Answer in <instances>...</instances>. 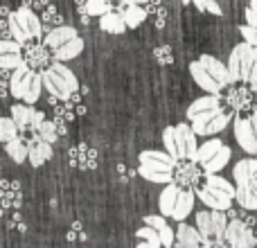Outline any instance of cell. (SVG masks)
<instances>
[{"label": "cell", "instance_id": "cell-23", "mask_svg": "<svg viewBox=\"0 0 257 248\" xmlns=\"http://www.w3.org/2000/svg\"><path fill=\"white\" fill-rule=\"evenodd\" d=\"M203 178H205V185H208L210 190H217V192H221V194L232 196V199L237 196V185H232L228 178H221L219 174H205Z\"/></svg>", "mask_w": 257, "mask_h": 248}, {"label": "cell", "instance_id": "cell-2", "mask_svg": "<svg viewBox=\"0 0 257 248\" xmlns=\"http://www.w3.org/2000/svg\"><path fill=\"white\" fill-rule=\"evenodd\" d=\"M232 178L237 185L235 201L246 210H257V156L237 160Z\"/></svg>", "mask_w": 257, "mask_h": 248}, {"label": "cell", "instance_id": "cell-14", "mask_svg": "<svg viewBox=\"0 0 257 248\" xmlns=\"http://www.w3.org/2000/svg\"><path fill=\"white\" fill-rule=\"evenodd\" d=\"M199 201L201 203H205L210 210H230V205H232V196H228V194H221V192H217V190H210L208 185H203L199 190Z\"/></svg>", "mask_w": 257, "mask_h": 248}, {"label": "cell", "instance_id": "cell-13", "mask_svg": "<svg viewBox=\"0 0 257 248\" xmlns=\"http://www.w3.org/2000/svg\"><path fill=\"white\" fill-rule=\"evenodd\" d=\"M27 149H30L32 167H43V165L52 158V145L45 142L43 138H39V136H36L34 140H27Z\"/></svg>", "mask_w": 257, "mask_h": 248}, {"label": "cell", "instance_id": "cell-28", "mask_svg": "<svg viewBox=\"0 0 257 248\" xmlns=\"http://www.w3.org/2000/svg\"><path fill=\"white\" fill-rule=\"evenodd\" d=\"M223 147V142L219 140V138H210L208 142H203V145L199 147V156H196V163L205 165L208 160H212L214 156L219 154V149Z\"/></svg>", "mask_w": 257, "mask_h": 248}, {"label": "cell", "instance_id": "cell-31", "mask_svg": "<svg viewBox=\"0 0 257 248\" xmlns=\"http://www.w3.org/2000/svg\"><path fill=\"white\" fill-rule=\"evenodd\" d=\"M194 219L203 239H212V210H201V212L194 214Z\"/></svg>", "mask_w": 257, "mask_h": 248}, {"label": "cell", "instance_id": "cell-53", "mask_svg": "<svg viewBox=\"0 0 257 248\" xmlns=\"http://www.w3.org/2000/svg\"><path fill=\"white\" fill-rule=\"evenodd\" d=\"M181 3H183V5H192V3H194V0H181Z\"/></svg>", "mask_w": 257, "mask_h": 248}, {"label": "cell", "instance_id": "cell-30", "mask_svg": "<svg viewBox=\"0 0 257 248\" xmlns=\"http://www.w3.org/2000/svg\"><path fill=\"white\" fill-rule=\"evenodd\" d=\"M43 75L41 72H34V79H32V86H30V90L25 93V97H23V102L25 104H30V106H34L36 102L41 99V93H43Z\"/></svg>", "mask_w": 257, "mask_h": 248}, {"label": "cell", "instance_id": "cell-38", "mask_svg": "<svg viewBox=\"0 0 257 248\" xmlns=\"http://www.w3.org/2000/svg\"><path fill=\"white\" fill-rule=\"evenodd\" d=\"M25 63V59H23V54H0V68L3 70H18V68Z\"/></svg>", "mask_w": 257, "mask_h": 248}, {"label": "cell", "instance_id": "cell-33", "mask_svg": "<svg viewBox=\"0 0 257 248\" xmlns=\"http://www.w3.org/2000/svg\"><path fill=\"white\" fill-rule=\"evenodd\" d=\"M163 145H165V151L172 154L174 158L178 160V145H176V124L172 127H165L163 129Z\"/></svg>", "mask_w": 257, "mask_h": 248}, {"label": "cell", "instance_id": "cell-49", "mask_svg": "<svg viewBox=\"0 0 257 248\" xmlns=\"http://www.w3.org/2000/svg\"><path fill=\"white\" fill-rule=\"evenodd\" d=\"M250 122H253V129H255V136H257V111L250 115Z\"/></svg>", "mask_w": 257, "mask_h": 248}, {"label": "cell", "instance_id": "cell-20", "mask_svg": "<svg viewBox=\"0 0 257 248\" xmlns=\"http://www.w3.org/2000/svg\"><path fill=\"white\" fill-rule=\"evenodd\" d=\"M84 48H86V43H84V39L81 36H77V39H72L70 43H66V45H61L59 50H54V61H61V63H66V61H70V59H77L81 52H84Z\"/></svg>", "mask_w": 257, "mask_h": 248}, {"label": "cell", "instance_id": "cell-16", "mask_svg": "<svg viewBox=\"0 0 257 248\" xmlns=\"http://www.w3.org/2000/svg\"><path fill=\"white\" fill-rule=\"evenodd\" d=\"M77 30L75 27H68V25H61V27H54L52 32H48V34L43 36V43L48 45L50 50H59L61 45H66V43H70L72 39H77Z\"/></svg>", "mask_w": 257, "mask_h": 248}, {"label": "cell", "instance_id": "cell-24", "mask_svg": "<svg viewBox=\"0 0 257 248\" xmlns=\"http://www.w3.org/2000/svg\"><path fill=\"white\" fill-rule=\"evenodd\" d=\"M122 12V16H124V21H126V27L128 30H136V27H140L142 23L147 21V9L142 7V5H131V7H124V9H120Z\"/></svg>", "mask_w": 257, "mask_h": 248}, {"label": "cell", "instance_id": "cell-36", "mask_svg": "<svg viewBox=\"0 0 257 248\" xmlns=\"http://www.w3.org/2000/svg\"><path fill=\"white\" fill-rule=\"evenodd\" d=\"M86 9H88L90 16H104L106 12H111L115 7H113V0H88Z\"/></svg>", "mask_w": 257, "mask_h": 248}, {"label": "cell", "instance_id": "cell-3", "mask_svg": "<svg viewBox=\"0 0 257 248\" xmlns=\"http://www.w3.org/2000/svg\"><path fill=\"white\" fill-rule=\"evenodd\" d=\"M43 86L52 97L61 99V102H68L72 99V95L79 90V79L77 75L61 61H52V66L45 68L43 72Z\"/></svg>", "mask_w": 257, "mask_h": 248}, {"label": "cell", "instance_id": "cell-40", "mask_svg": "<svg viewBox=\"0 0 257 248\" xmlns=\"http://www.w3.org/2000/svg\"><path fill=\"white\" fill-rule=\"evenodd\" d=\"M0 54H23V45L14 39H3L0 41Z\"/></svg>", "mask_w": 257, "mask_h": 248}, {"label": "cell", "instance_id": "cell-22", "mask_svg": "<svg viewBox=\"0 0 257 248\" xmlns=\"http://www.w3.org/2000/svg\"><path fill=\"white\" fill-rule=\"evenodd\" d=\"M221 104H219V95H203V97L194 99V102L187 106V120H194L199 113L203 111H210V108H219Z\"/></svg>", "mask_w": 257, "mask_h": 248}, {"label": "cell", "instance_id": "cell-11", "mask_svg": "<svg viewBox=\"0 0 257 248\" xmlns=\"http://www.w3.org/2000/svg\"><path fill=\"white\" fill-rule=\"evenodd\" d=\"M190 75H192V79L199 84V88H203L208 95H219V93H221V86H219L217 79H214V77L210 75L203 66H201L199 59L190 63Z\"/></svg>", "mask_w": 257, "mask_h": 248}, {"label": "cell", "instance_id": "cell-17", "mask_svg": "<svg viewBox=\"0 0 257 248\" xmlns=\"http://www.w3.org/2000/svg\"><path fill=\"white\" fill-rule=\"evenodd\" d=\"M34 113H36V108L30 106V104H25V102H16L12 108H9V115L14 117V122L18 124L21 131H32Z\"/></svg>", "mask_w": 257, "mask_h": 248}, {"label": "cell", "instance_id": "cell-41", "mask_svg": "<svg viewBox=\"0 0 257 248\" xmlns=\"http://www.w3.org/2000/svg\"><path fill=\"white\" fill-rule=\"evenodd\" d=\"M145 226H151L154 230H165V228L169 226L167 221H165L163 214H145Z\"/></svg>", "mask_w": 257, "mask_h": 248}, {"label": "cell", "instance_id": "cell-51", "mask_svg": "<svg viewBox=\"0 0 257 248\" xmlns=\"http://www.w3.org/2000/svg\"><path fill=\"white\" fill-rule=\"evenodd\" d=\"M138 248H149V244H145V241H140V244H138Z\"/></svg>", "mask_w": 257, "mask_h": 248}, {"label": "cell", "instance_id": "cell-46", "mask_svg": "<svg viewBox=\"0 0 257 248\" xmlns=\"http://www.w3.org/2000/svg\"><path fill=\"white\" fill-rule=\"evenodd\" d=\"M205 12L212 14V16H221V7H219L217 0H208V5H205Z\"/></svg>", "mask_w": 257, "mask_h": 248}, {"label": "cell", "instance_id": "cell-1", "mask_svg": "<svg viewBox=\"0 0 257 248\" xmlns=\"http://www.w3.org/2000/svg\"><path fill=\"white\" fill-rule=\"evenodd\" d=\"M228 70H230V81L232 84H257V48L246 41L230 50L228 57Z\"/></svg>", "mask_w": 257, "mask_h": 248}, {"label": "cell", "instance_id": "cell-12", "mask_svg": "<svg viewBox=\"0 0 257 248\" xmlns=\"http://www.w3.org/2000/svg\"><path fill=\"white\" fill-rule=\"evenodd\" d=\"M52 50L48 48L45 43H36V45H25V61L30 63V68H50V59H52Z\"/></svg>", "mask_w": 257, "mask_h": 248}, {"label": "cell", "instance_id": "cell-39", "mask_svg": "<svg viewBox=\"0 0 257 248\" xmlns=\"http://www.w3.org/2000/svg\"><path fill=\"white\" fill-rule=\"evenodd\" d=\"M154 57H156V61L163 63V66H169V63L174 61V54H172L169 45H158V48L154 50Z\"/></svg>", "mask_w": 257, "mask_h": 248}, {"label": "cell", "instance_id": "cell-35", "mask_svg": "<svg viewBox=\"0 0 257 248\" xmlns=\"http://www.w3.org/2000/svg\"><path fill=\"white\" fill-rule=\"evenodd\" d=\"M138 237H140L145 244H149V248H160L163 246V239H160V232L158 230H154L151 226H142L140 230L136 232Z\"/></svg>", "mask_w": 257, "mask_h": 248}, {"label": "cell", "instance_id": "cell-29", "mask_svg": "<svg viewBox=\"0 0 257 248\" xmlns=\"http://www.w3.org/2000/svg\"><path fill=\"white\" fill-rule=\"evenodd\" d=\"M18 133H21V129H18V124L14 122L12 115L0 117V140H3L5 145H7V142H12V140H16Z\"/></svg>", "mask_w": 257, "mask_h": 248}, {"label": "cell", "instance_id": "cell-18", "mask_svg": "<svg viewBox=\"0 0 257 248\" xmlns=\"http://www.w3.org/2000/svg\"><path fill=\"white\" fill-rule=\"evenodd\" d=\"M99 27H102V32H108V34H124L128 30L120 9H111L104 16H99Z\"/></svg>", "mask_w": 257, "mask_h": 248}, {"label": "cell", "instance_id": "cell-21", "mask_svg": "<svg viewBox=\"0 0 257 248\" xmlns=\"http://www.w3.org/2000/svg\"><path fill=\"white\" fill-rule=\"evenodd\" d=\"M192 210H194V194H192L190 190H181L172 219H176L178 223H183V221H185V219L192 214Z\"/></svg>", "mask_w": 257, "mask_h": 248}, {"label": "cell", "instance_id": "cell-54", "mask_svg": "<svg viewBox=\"0 0 257 248\" xmlns=\"http://www.w3.org/2000/svg\"><path fill=\"white\" fill-rule=\"evenodd\" d=\"M255 106H257V102H255Z\"/></svg>", "mask_w": 257, "mask_h": 248}, {"label": "cell", "instance_id": "cell-32", "mask_svg": "<svg viewBox=\"0 0 257 248\" xmlns=\"http://www.w3.org/2000/svg\"><path fill=\"white\" fill-rule=\"evenodd\" d=\"M41 21H43L45 34H48V32H52L54 27H61L63 25V16H59V12H57V7H54V5H50V7L43 9V16H41Z\"/></svg>", "mask_w": 257, "mask_h": 248}, {"label": "cell", "instance_id": "cell-4", "mask_svg": "<svg viewBox=\"0 0 257 248\" xmlns=\"http://www.w3.org/2000/svg\"><path fill=\"white\" fill-rule=\"evenodd\" d=\"M7 27H9V34H12L14 41L25 48L32 39H41V34H45V27H43V21L41 16H36V12L32 7H18L9 14L7 18Z\"/></svg>", "mask_w": 257, "mask_h": 248}, {"label": "cell", "instance_id": "cell-26", "mask_svg": "<svg viewBox=\"0 0 257 248\" xmlns=\"http://www.w3.org/2000/svg\"><path fill=\"white\" fill-rule=\"evenodd\" d=\"M230 156H232L230 147H226V145H223L221 149H219V154L214 156L212 160H208V163H205V165H201V167H203V172H205V174H219V172H221V169L228 165V160H230Z\"/></svg>", "mask_w": 257, "mask_h": 248}, {"label": "cell", "instance_id": "cell-8", "mask_svg": "<svg viewBox=\"0 0 257 248\" xmlns=\"http://www.w3.org/2000/svg\"><path fill=\"white\" fill-rule=\"evenodd\" d=\"M34 68H30V63H23L18 70H14L12 75H9V95L12 97H16L18 102H23V97H25V93L30 90L32 86V79H34Z\"/></svg>", "mask_w": 257, "mask_h": 248}, {"label": "cell", "instance_id": "cell-6", "mask_svg": "<svg viewBox=\"0 0 257 248\" xmlns=\"http://www.w3.org/2000/svg\"><path fill=\"white\" fill-rule=\"evenodd\" d=\"M230 248H255V235L244 221L239 219H232L228 223V230H226V237H223Z\"/></svg>", "mask_w": 257, "mask_h": 248}, {"label": "cell", "instance_id": "cell-19", "mask_svg": "<svg viewBox=\"0 0 257 248\" xmlns=\"http://www.w3.org/2000/svg\"><path fill=\"white\" fill-rule=\"evenodd\" d=\"M178 194H181V187H178L176 183H169V185H165V190L160 192L158 208H160V214H163V217H172V214H174Z\"/></svg>", "mask_w": 257, "mask_h": 248}, {"label": "cell", "instance_id": "cell-48", "mask_svg": "<svg viewBox=\"0 0 257 248\" xmlns=\"http://www.w3.org/2000/svg\"><path fill=\"white\" fill-rule=\"evenodd\" d=\"M244 18H246V25H253V27H257V12H255V9H248V7H246Z\"/></svg>", "mask_w": 257, "mask_h": 248}, {"label": "cell", "instance_id": "cell-5", "mask_svg": "<svg viewBox=\"0 0 257 248\" xmlns=\"http://www.w3.org/2000/svg\"><path fill=\"white\" fill-rule=\"evenodd\" d=\"M199 136L194 133L192 124H176V145H178V160H196L199 156Z\"/></svg>", "mask_w": 257, "mask_h": 248}, {"label": "cell", "instance_id": "cell-42", "mask_svg": "<svg viewBox=\"0 0 257 248\" xmlns=\"http://www.w3.org/2000/svg\"><path fill=\"white\" fill-rule=\"evenodd\" d=\"M239 34L244 36V41L246 43H250V45H255L257 48V27H253V25H239Z\"/></svg>", "mask_w": 257, "mask_h": 248}, {"label": "cell", "instance_id": "cell-27", "mask_svg": "<svg viewBox=\"0 0 257 248\" xmlns=\"http://www.w3.org/2000/svg\"><path fill=\"white\" fill-rule=\"evenodd\" d=\"M5 151H7V156L14 160L16 165H23L25 160H30V149H27V145L21 140V138H16V140L7 142L5 145Z\"/></svg>", "mask_w": 257, "mask_h": 248}, {"label": "cell", "instance_id": "cell-10", "mask_svg": "<svg viewBox=\"0 0 257 248\" xmlns=\"http://www.w3.org/2000/svg\"><path fill=\"white\" fill-rule=\"evenodd\" d=\"M199 61H201V66H203L205 70H208L210 75L217 79V84L221 86V88H228V86L232 84V81H230V70H228V63H221L217 57H212V54H201Z\"/></svg>", "mask_w": 257, "mask_h": 248}, {"label": "cell", "instance_id": "cell-15", "mask_svg": "<svg viewBox=\"0 0 257 248\" xmlns=\"http://www.w3.org/2000/svg\"><path fill=\"white\" fill-rule=\"evenodd\" d=\"M201 239L203 235L199 232V228L183 221L176 228V246L174 248H201Z\"/></svg>", "mask_w": 257, "mask_h": 248}, {"label": "cell", "instance_id": "cell-47", "mask_svg": "<svg viewBox=\"0 0 257 248\" xmlns=\"http://www.w3.org/2000/svg\"><path fill=\"white\" fill-rule=\"evenodd\" d=\"M165 25H167V9H160V12L156 14V27L163 30Z\"/></svg>", "mask_w": 257, "mask_h": 248}, {"label": "cell", "instance_id": "cell-44", "mask_svg": "<svg viewBox=\"0 0 257 248\" xmlns=\"http://www.w3.org/2000/svg\"><path fill=\"white\" fill-rule=\"evenodd\" d=\"M131 5H142L145 7L147 0H113V7L115 9H124V7H131Z\"/></svg>", "mask_w": 257, "mask_h": 248}, {"label": "cell", "instance_id": "cell-7", "mask_svg": "<svg viewBox=\"0 0 257 248\" xmlns=\"http://www.w3.org/2000/svg\"><path fill=\"white\" fill-rule=\"evenodd\" d=\"M138 160H140L142 167L160 169V172H176V167H178V160L174 158L172 154L160 151V149H145V151H140Z\"/></svg>", "mask_w": 257, "mask_h": 248}, {"label": "cell", "instance_id": "cell-43", "mask_svg": "<svg viewBox=\"0 0 257 248\" xmlns=\"http://www.w3.org/2000/svg\"><path fill=\"white\" fill-rule=\"evenodd\" d=\"M145 9H147V14H149V16H156L160 9H165L163 7V0H147Z\"/></svg>", "mask_w": 257, "mask_h": 248}, {"label": "cell", "instance_id": "cell-9", "mask_svg": "<svg viewBox=\"0 0 257 248\" xmlns=\"http://www.w3.org/2000/svg\"><path fill=\"white\" fill-rule=\"evenodd\" d=\"M235 140L239 142V147L250 156H257V136L250 117H237L235 120Z\"/></svg>", "mask_w": 257, "mask_h": 248}, {"label": "cell", "instance_id": "cell-34", "mask_svg": "<svg viewBox=\"0 0 257 248\" xmlns=\"http://www.w3.org/2000/svg\"><path fill=\"white\" fill-rule=\"evenodd\" d=\"M228 124H230V115H228V113H223V111H219L217 115L210 120L208 127H205V133H203V136H214V133L223 131Z\"/></svg>", "mask_w": 257, "mask_h": 248}, {"label": "cell", "instance_id": "cell-45", "mask_svg": "<svg viewBox=\"0 0 257 248\" xmlns=\"http://www.w3.org/2000/svg\"><path fill=\"white\" fill-rule=\"evenodd\" d=\"M25 7H32L36 12V9H45V7H50V0H25Z\"/></svg>", "mask_w": 257, "mask_h": 248}, {"label": "cell", "instance_id": "cell-52", "mask_svg": "<svg viewBox=\"0 0 257 248\" xmlns=\"http://www.w3.org/2000/svg\"><path fill=\"white\" fill-rule=\"evenodd\" d=\"M253 95H255V102H257V84L253 86Z\"/></svg>", "mask_w": 257, "mask_h": 248}, {"label": "cell", "instance_id": "cell-50", "mask_svg": "<svg viewBox=\"0 0 257 248\" xmlns=\"http://www.w3.org/2000/svg\"><path fill=\"white\" fill-rule=\"evenodd\" d=\"M248 9H255V12H257V0H250V3H248Z\"/></svg>", "mask_w": 257, "mask_h": 248}, {"label": "cell", "instance_id": "cell-37", "mask_svg": "<svg viewBox=\"0 0 257 248\" xmlns=\"http://www.w3.org/2000/svg\"><path fill=\"white\" fill-rule=\"evenodd\" d=\"M36 136H39V138H43V140H45V142H50V145H54V142H57V138H59L57 124H54V122H50V120H45V122L39 127V131H36Z\"/></svg>", "mask_w": 257, "mask_h": 248}, {"label": "cell", "instance_id": "cell-25", "mask_svg": "<svg viewBox=\"0 0 257 248\" xmlns=\"http://www.w3.org/2000/svg\"><path fill=\"white\" fill-rule=\"evenodd\" d=\"M138 174L142 178H147L149 183H163V185H169V183L176 181V172H160V169H151V167H138Z\"/></svg>", "mask_w": 257, "mask_h": 248}]
</instances>
